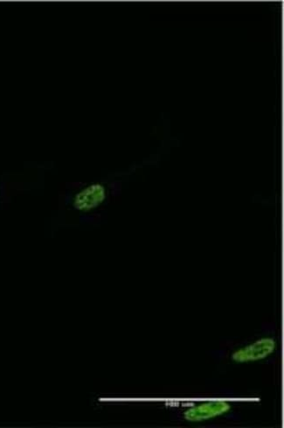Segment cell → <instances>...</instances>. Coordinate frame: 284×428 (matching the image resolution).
I'll return each mask as SVG.
<instances>
[{
  "label": "cell",
  "instance_id": "cell-1",
  "mask_svg": "<svg viewBox=\"0 0 284 428\" xmlns=\"http://www.w3.org/2000/svg\"><path fill=\"white\" fill-rule=\"evenodd\" d=\"M276 350L275 341L271 338H262L261 340L240 348L233 354V360L237 363L254 362L271 355Z\"/></svg>",
  "mask_w": 284,
  "mask_h": 428
},
{
  "label": "cell",
  "instance_id": "cell-2",
  "mask_svg": "<svg viewBox=\"0 0 284 428\" xmlns=\"http://www.w3.org/2000/svg\"><path fill=\"white\" fill-rule=\"evenodd\" d=\"M106 198V190L103 185L92 184L78 192L74 197L73 207L80 212L95 210Z\"/></svg>",
  "mask_w": 284,
  "mask_h": 428
},
{
  "label": "cell",
  "instance_id": "cell-3",
  "mask_svg": "<svg viewBox=\"0 0 284 428\" xmlns=\"http://www.w3.org/2000/svg\"><path fill=\"white\" fill-rule=\"evenodd\" d=\"M231 406L226 401H211L200 405L193 406L185 413V418L189 422H203L228 413Z\"/></svg>",
  "mask_w": 284,
  "mask_h": 428
}]
</instances>
